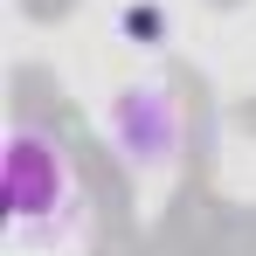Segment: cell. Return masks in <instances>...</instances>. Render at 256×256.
<instances>
[{"label": "cell", "instance_id": "obj_1", "mask_svg": "<svg viewBox=\"0 0 256 256\" xmlns=\"http://www.w3.org/2000/svg\"><path fill=\"white\" fill-rule=\"evenodd\" d=\"M7 228L42 250H62L84 228V173L70 160L62 132L35 118L7 125Z\"/></svg>", "mask_w": 256, "mask_h": 256}, {"label": "cell", "instance_id": "obj_3", "mask_svg": "<svg viewBox=\"0 0 256 256\" xmlns=\"http://www.w3.org/2000/svg\"><path fill=\"white\" fill-rule=\"evenodd\" d=\"M118 21H125V35H132L138 48H152V42H166V35H173V14H166V7H152V0H138V7H125Z\"/></svg>", "mask_w": 256, "mask_h": 256}, {"label": "cell", "instance_id": "obj_2", "mask_svg": "<svg viewBox=\"0 0 256 256\" xmlns=\"http://www.w3.org/2000/svg\"><path fill=\"white\" fill-rule=\"evenodd\" d=\"M104 138H111V152L125 160V173L160 180V173H173L180 152H187V97H180L166 76H138V84H125L111 97Z\"/></svg>", "mask_w": 256, "mask_h": 256}]
</instances>
